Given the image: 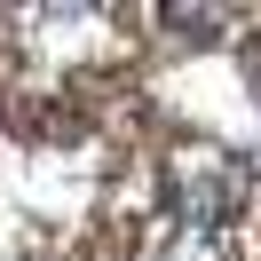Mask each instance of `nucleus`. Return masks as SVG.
<instances>
[{
  "instance_id": "1",
  "label": "nucleus",
  "mask_w": 261,
  "mask_h": 261,
  "mask_svg": "<svg viewBox=\"0 0 261 261\" xmlns=\"http://www.w3.org/2000/svg\"><path fill=\"white\" fill-rule=\"evenodd\" d=\"M166 182H174L182 238H214V229L245 206V166L229 159V150H214V143H182L174 166H166Z\"/></svg>"
},
{
  "instance_id": "2",
  "label": "nucleus",
  "mask_w": 261,
  "mask_h": 261,
  "mask_svg": "<svg viewBox=\"0 0 261 261\" xmlns=\"http://www.w3.org/2000/svg\"><path fill=\"white\" fill-rule=\"evenodd\" d=\"M174 261H214V245H206V238H182V253H174Z\"/></svg>"
}]
</instances>
